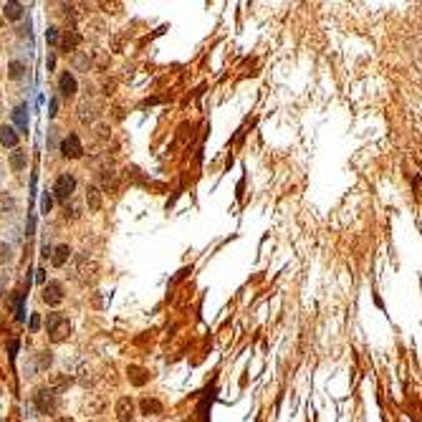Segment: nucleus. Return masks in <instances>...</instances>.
I'll return each mask as SVG.
<instances>
[{
  "label": "nucleus",
  "instance_id": "f257e3e1",
  "mask_svg": "<svg viewBox=\"0 0 422 422\" xmlns=\"http://www.w3.org/2000/svg\"><path fill=\"white\" fill-rule=\"evenodd\" d=\"M33 410L38 415H53L59 410V392L51 389L48 384L46 387H38L33 392Z\"/></svg>",
  "mask_w": 422,
  "mask_h": 422
},
{
  "label": "nucleus",
  "instance_id": "f03ea898",
  "mask_svg": "<svg viewBox=\"0 0 422 422\" xmlns=\"http://www.w3.org/2000/svg\"><path fill=\"white\" fill-rule=\"evenodd\" d=\"M46 331H48V339H51L53 344H61V342L69 339L71 321L64 314H48V319H46Z\"/></svg>",
  "mask_w": 422,
  "mask_h": 422
},
{
  "label": "nucleus",
  "instance_id": "7ed1b4c3",
  "mask_svg": "<svg viewBox=\"0 0 422 422\" xmlns=\"http://www.w3.org/2000/svg\"><path fill=\"white\" fill-rule=\"evenodd\" d=\"M73 192H76V177L73 175H59L56 177V185H53V198L59 200V203H69L71 198H73Z\"/></svg>",
  "mask_w": 422,
  "mask_h": 422
},
{
  "label": "nucleus",
  "instance_id": "20e7f679",
  "mask_svg": "<svg viewBox=\"0 0 422 422\" xmlns=\"http://www.w3.org/2000/svg\"><path fill=\"white\" fill-rule=\"evenodd\" d=\"M59 152L66 157V159H81L83 157V144H81V137L78 134H66L61 144H59Z\"/></svg>",
  "mask_w": 422,
  "mask_h": 422
},
{
  "label": "nucleus",
  "instance_id": "39448f33",
  "mask_svg": "<svg viewBox=\"0 0 422 422\" xmlns=\"http://www.w3.org/2000/svg\"><path fill=\"white\" fill-rule=\"evenodd\" d=\"M96 271H99V266H96L94 258H89V256H76V278L81 283L94 281V278H96Z\"/></svg>",
  "mask_w": 422,
  "mask_h": 422
},
{
  "label": "nucleus",
  "instance_id": "423d86ee",
  "mask_svg": "<svg viewBox=\"0 0 422 422\" xmlns=\"http://www.w3.org/2000/svg\"><path fill=\"white\" fill-rule=\"evenodd\" d=\"M43 303H48V306H61L64 303V283L61 281H48L43 283Z\"/></svg>",
  "mask_w": 422,
  "mask_h": 422
},
{
  "label": "nucleus",
  "instance_id": "0eeeda50",
  "mask_svg": "<svg viewBox=\"0 0 422 422\" xmlns=\"http://www.w3.org/2000/svg\"><path fill=\"white\" fill-rule=\"evenodd\" d=\"M59 91H61L64 99H73V96H76L78 81H76V76H73L71 71H64V73L59 76Z\"/></svg>",
  "mask_w": 422,
  "mask_h": 422
},
{
  "label": "nucleus",
  "instance_id": "6e6552de",
  "mask_svg": "<svg viewBox=\"0 0 422 422\" xmlns=\"http://www.w3.org/2000/svg\"><path fill=\"white\" fill-rule=\"evenodd\" d=\"M114 412H117V420L119 422H132L134 420V402H132V397H119Z\"/></svg>",
  "mask_w": 422,
  "mask_h": 422
},
{
  "label": "nucleus",
  "instance_id": "1a4fd4ad",
  "mask_svg": "<svg viewBox=\"0 0 422 422\" xmlns=\"http://www.w3.org/2000/svg\"><path fill=\"white\" fill-rule=\"evenodd\" d=\"M0 144H3L5 149H18L20 134H18L10 124H0Z\"/></svg>",
  "mask_w": 422,
  "mask_h": 422
},
{
  "label": "nucleus",
  "instance_id": "9d476101",
  "mask_svg": "<svg viewBox=\"0 0 422 422\" xmlns=\"http://www.w3.org/2000/svg\"><path fill=\"white\" fill-rule=\"evenodd\" d=\"M86 205H89V210H91V212L101 210L104 198H101V190H99L96 185H89V187H86Z\"/></svg>",
  "mask_w": 422,
  "mask_h": 422
},
{
  "label": "nucleus",
  "instance_id": "9b49d317",
  "mask_svg": "<svg viewBox=\"0 0 422 422\" xmlns=\"http://www.w3.org/2000/svg\"><path fill=\"white\" fill-rule=\"evenodd\" d=\"M28 104H18L15 109H13V122L18 124V134H28Z\"/></svg>",
  "mask_w": 422,
  "mask_h": 422
},
{
  "label": "nucleus",
  "instance_id": "f8f14e48",
  "mask_svg": "<svg viewBox=\"0 0 422 422\" xmlns=\"http://www.w3.org/2000/svg\"><path fill=\"white\" fill-rule=\"evenodd\" d=\"M8 164H10V170H13V172H23V170L28 167V152L18 147V149H15V152L10 154Z\"/></svg>",
  "mask_w": 422,
  "mask_h": 422
},
{
  "label": "nucleus",
  "instance_id": "ddd939ff",
  "mask_svg": "<svg viewBox=\"0 0 422 422\" xmlns=\"http://www.w3.org/2000/svg\"><path fill=\"white\" fill-rule=\"evenodd\" d=\"M127 374H129V382H132L134 387L147 384V382H149V377H152V374H149V369H144V367H134V364L127 369Z\"/></svg>",
  "mask_w": 422,
  "mask_h": 422
},
{
  "label": "nucleus",
  "instance_id": "4468645a",
  "mask_svg": "<svg viewBox=\"0 0 422 422\" xmlns=\"http://www.w3.org/2000/svg\"><path fill=\"white\" fill-rule=\"evenodd\" d=\"M18 212V203H15V198L13 195H8V192H0V215L5 217H13Z\"/></svg>",
  "mask_w": 422,
  "mask_h": 422
},
{
  "label": "nucleus",
  "instance_id": "2eb2a0df",
  "mask_svg": "<svg viewBox=\"0 0 422 422\" xmlns=\"http://www.w3.org/2000/svg\"><path fill=\"white\" fill-rule=\"evenodd\" d=\"M69 258H71V248L64 243V245H59L53 253H51V263L56 266V268H61V266H66L69 263Z\"/></svg>",
  "mask_w": 422,
  "mask_h": 422
},
{
  "label": "nucleus",
  "instance_id": "dca6fc26",
  "mask_svg": "<svg viewBox=\"0 0 422 422\" xmlns=\"http://www.w3.org/2000/svg\"><path fill=\"white\" fill-rule=\"evenodd\" d=\"M3 13H5L8 20H20V18L25 15V5H23V3H5V5H3Z\"/></svg>",
  "mask_w": 422,
  "mask_h": 422
},
{
  "label": "nucleus",
  "instance_id": "f3484780",
  "mask_svg": "<svg viewBox=\"0 0 422 422\" xmlns=\"http://www.w3.org/2000/svg\"><path fill=\"white\" fill-rule=\"evenodd\" d=\"M162 410H164V405H162L159 400H154V397L142 400V412H144V415H162Z\"/></svg>",
  "mask_w": 422,
  "mask_h": 422
},
{
  "label": "nucleus",
  "instance_id": "a211bd4d",
  "mask_svg": "<svg viewBox=\"0 0 422 422\" xmlns=\"http://www.w3.org/2000/svg\"><path fill=\"white\" fill-rule=\"evenodd\" d=\"M94 119H96V109H94V104H89V101L81 104V106H78V122H81V124H91Z\"/></svg>",
  "mask_w": 422,
  "mask_h": 422
},
{
  "label": "nucleus",
  "instance_id": "6ab92c4d",
  "mask_svg": "<svg viewBox=\"0 0 422 422\" xmlns=\"http://www.w3.org/2000/svg\"><path fill=\"white\" fill-rule=\"evenodd\" d=\"M78 43H81V36H78L76 31H66V33H64V41H61V48H64V51H73Z\"/></svg>",
  "mask_w": 422,
  "mask_h": 422
},
{
  "label": "nucleus",
  "instance_id": "aec40b11",
  "mask_svg": "<svg viewBox=\"0 0 422 422\" xmlns=\"http://www.w3.org/2000/svg\"><path fill=\"white\" fill-rule=\"evenodd\" d=\"M25 71H28V66H25L23 61H10V64H8V78L18 81V78H23Z\"/></svg>",
  "mask_w": 422,
  "mask_h": 422
},
{
  "label": "nucleus",
  "instance_id": "412c9836",
  "mask_svg": "<svg viewBox=\"0 0 422 422\" xmlns=\"http://www.w3.org/2000/svg\"><path fill=\"white\" fill-rule=\"evenodd\" d=\"M13 261H15L13 245L5 243V240H0V266H8V263H13Z\"/></svg>",
  "mask_w": 422,
  "mask_h": 422
},
{
  "label": "nucleus",
  "instance_id": "4be33fe9",
  "mask_svg": "<svg viewBox=\"0 0 422 422\" xmlns=\"http://www.w3.org/2000/svg\"><path fill=\"white\" fill-rule=\"evenodd\" d=\"M59 33H61V31H59L56 25H51V28L46 31V43H48V46H59V43H61V36H59Z\"/></svg>",
  "mask_w": 422,
  "mask_h": 422
},
{
  "label": "nucleus",
  "instance_id": "5701e85b",
  "mask_svg": "<svg viewBox=\"0 0 422 422\" xmlns=\"http://www.w3.org/2000/svg\"><path fill=\"white\" fill-rule=\"evenodd\" d=\"M66 384H71L69 377H64V374H56V377L51 379V384H48V387H51V389H56V387H66ZM56 392H59V389H56Z\"/></svg>",
  "mask_w": 422,
  "mask_h": 422
},
{
  "label": "nucleus",
  "instance_id": "b1692460",
  "mask_svg": "<svg viewBox=\"0 0 422 422\" xmlns=\"http://www.w3.org/2000/svg\"><path fill=\"white\" fill-rule=\"evenodd\" d=\"M46 144H48V149H56V147H59V134H56V129H48Z\"/></svg>",
  "mask_w": 422,
  "mask_h": 422
},
{
  "label": "nucleus",
  "instance_id": "393cba45",
  "mask_svg": "<svg viewBox=\"0 0 422 422\" xmlns=\"http://www.w3.org/2000/svg\"><path fill=\"white\" fill-rule=\"evenodd\" d=\"M53 361V356H51V352H43V356H41V369H46L48 364Z\"/></svg>",
  "mask_w": 422,
  "mask_h": 422
},
{
  "label": "nucleus",
  "instance_id": "a878e982",
  "mask_svg": "<svg viewBox=\"0 0 422 422\" xmlns=\"http://www.w3.org/2000/svg\"><path fill=\"white\" fill-rule=\"evenodd\" d=\"M51 205H53V200H51V195L46 192V195H43V210L48 212V210H51Z\"/></svg>",
  "mask_w": 422,
  "mask_h": 422
},
{
  "label": "nucleus",
  "instance_id": "bb28decb",
  "mask_svg": "<svg viewBox=\"0 0 422 422\" xmlns=\"http://www.w3.org/2000/svg\"><path fill=\"white\" fill-rule=\"evenodd\" d=\"M31 329H33V331H38V329H41V319H38V314L31 319Z\"/></svg>",
  "mask_w": 422,
  "mask_h": 422
},
{
  "label": "nucleus",
  "instance_id": "cd10ccee",
  "mask_svg": "<svg viewBox=\"0 0 422 422\" xmlns=\"http://www.w3.org/2000/svg\"><path fill=\"white\" fill-rule=\"evenodd\" d=\"M36 273H38V276H36V278H38V283H46V271H43V268H38Z\"/></svg>",
  "mask_w": 422,
  "mask_h": 422
},
{
  "label": "nucleus",
  "instance_id": "c85d7f7f",
  "mask_svg": "<svg viewBox=\"0 0 422 422\" xmlns=\"http://www.w3.org/2000/svg\"><path fill=\"white\" fill-rule=\"evenodd\" d=\"M3 293H5V283L0 281V296H3Z\"/></svg>",
  "mask_w": 422,
  "mask_h": 422
},
{
  "label": "nucleus",
  "instance_id": "c756f323",
  "mask_svg": "<svg viewBox=\"0 0 422 422\" xmlns=\"http://www.w3.org/2000/svg\"><path fill=\"white\" fill-rule=\"evenodd\" d=\"M56 422H73L71 417H61V420H56Z\"/></svg>",
  "mask_w": 422,
  "mask_h": 422
},
{
  "label": "nucleus",
  "instance_id": "7c9ffc66",
  "mask_svg": "<svg viewBox=\"0 0 422 422\" xmlns=\"http://www.w3.org/2000/svg\"><path fill=\"white\" fill-rule=\"evenodd\" d=\"M0 180H3V164H0Z\"/></svg>",
  "mask_w": 422,
  "mask_h": 422
}]
</instances>
